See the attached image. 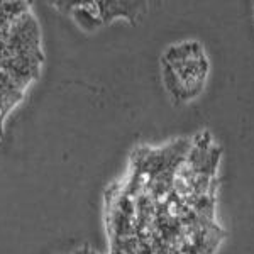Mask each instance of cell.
<instances>
[{
    "instance_id": "obj_1",
    "label": "cell",
    "mask_w": 254,
    "mask_h": 254,
    "mask_svg": "<svg viewBox=\"0 0 254 254\" xmlns=\"http://www.w3.org/2000/svg\"><path fill=\"white\" fill-rule=\"evenodd\" d=\"M163 83L175 102H188L203 90L208 61L196 41L173 44L161 58Z\"/></svg>"
},
{
    "instance_id": "obj_3",
    "label": "cell",
    "mask_w": 254,
    "mask_h": 254,
    "mask_svg": "<svg viewBox=\"0 0 254 254\" xmlns=\"http://www.w3.org/2000/svg\"><path fill=\"white\" fill-rule=\"evenodd\" d=\"M71 14L78 26L85 31H95L98 26L104 24L100 19L97 2H76V7L71 9Z\"/></svg>"
},
{
    "instance_id": "obj_2",
    "label": "cell",
    "mask_w": 254,
    "mask_h": 254,
    "mask_svg": "<svg viewBox=\"0 0 254 254\" xmlns=\"http://www.w3.org/2000/svg\"><path fill=\"white\" fill-rule=\"evenodd\" d=\"M97 5L102 22H110L116 17L136 20L137 12L144 9V3L141 2H97Z\"/></svg>"
}]
</instances>
